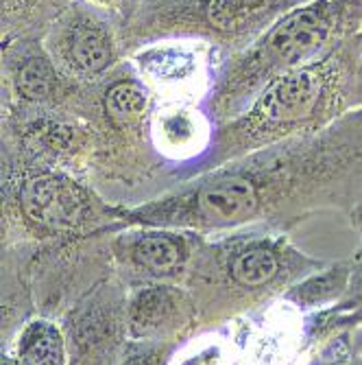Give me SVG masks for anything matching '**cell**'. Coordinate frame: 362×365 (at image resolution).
Instances as JSON below:
<instances>
[{
  "label": "cell",
  "mask_w": 362,
  "mask_h": 365,
  "mask_svg": "<svg viewBox=\"0 0 362 365\" xmlns=\"http://www.w3.org/2000/svg\"><path fill=\"white\" fill-rule=\"evenodd\" d=\"M218 254L227 280L243 291H262L271 287L284 269V256L269 239L229 241Z\"/></svg>",
  "instance_id": "cell-12"
},
{
  "label": "cell",
  "mask_w": 362,
  "mask_h": 365,
  "mask_svg": "<svg viewBox=\"0 0 362 365\" xmlns=\"http://www.w3.org/2000/svg\"><path fill=\"white\" fill-rule=\"evenodd\" d=\"M90 3L105 9L120 24V33H122V29L136 16L142 0H90Z\"/></svg>",
  "instance_id": "cell-16"
},
{
  "label": "cell",
  "mask_w": 362,
  "mask_h": 365,
  "mask_svg": "<svg viewBox=\"0 0 362 365\" xmlns=\"http://www.w3.org/2000/svg\"><path fill=\"white\" fill-rule=\"evenodd\" d=\"M362 103V36L273 79L236 118L214 125L206 153L177 171L171 190L265 147L310 136Z\"/></svg>",
  "instance_id": "cell-2"
},
{
  "label": "cell",
  "mask_w": 362,
  "mask_h": 365,
  "mask_svg": "<svg viewBox=\"0 0 362 365\" xmlns=\"http://www.w3.org/2000/svg\"><path fill=\"white\" fill-rule=\"evenodd\" d=\"M20 365H65V344L59 328L48 319H33L22 328L16 344Z\"/></svg>",
  "instance_id": "cell-15"
},
{
  "label": "cell",
  "mask_w": 362,
  "mask_h": 365,
  "mask_svg": "<svg viewBox=\"0 0 362 365\" xmlns=\"http://www.w3.org/2000/svg\"><path fill=\"white\" fill-rule=\"evenodd\" d=\"M157 94L134 59L83 86L77 114L94 129L90 184L110 204L136 208L169 192L171 164L153 138Z\"/></svg>",
  "instance_id": "cell-3"
},
{
  "label": "cell",
  "mask_w": 362,
  "mask_h": 365,
  "mask_svg": "<svg viewBox=\"0 0 362 365\" xmlns=\"http://www.w3.org/2000/svg\"><path fill=\"white\" fill-rule=\"evenodd\" d=\"M360 24L362 0H310L292 9L247 51L216 66L201 110L212 125L236 118L273 79L325 57Z\"/></svg>",
  "instance_id": "cell-4"
},
{
  "label": "cell",
  "mask_w": 362,
  "mask_h": 365,
  "mask_svg": "<svg viewBox=\"0 0 362 365\" xmlns=\"http://www.w3.org/2000/svg\"><path fill=\"white\" fill-rule=\"evenodd\" d=\"M0 145L46 167L90 182L94 129L75 112L0 106Z\"/></svg>",
  "instance_id": "cell-7"
},
{
  "label": "cell",
  "mask_w": 362,
  "mask_h": 365,
  "mask_svg": "<svg viewBox=\"0 0 362 365\" xmlns=\"http://www.w3.org/2000/svg\"><path fill=\"white\" fill-rule=\"evenodd\" d=\"M306 3L310 0H142L120 33L122 48L131 57L159 42H194L220 66Z\"/></svg>",
  "instance_id": "cell-6"
},
{
  "label": "cell",
  "mask_w": 362,
  "mask_h": 365,
  "mask_svg": "<svg viewBox=\"0 0 362 365\" xmlns=\"http://www.w3.org/2000/svg\"><path fill=\"white\" fill-rule=\"evenodd\" d=\"M0 202L3 232L22 230L40 241H70L124 225L120 206L110 204L90 182L5 145H0Z\"/></svg>",
  "instance_id": "cell-5"
},
{
  "label": "cell",
  "mask_w": 362,
  "mask_h": 365,
  "mask_svg": "<svg viewBox=\"0 0 362 365\" xmlns=\"http://www.w3.org/2000/svg\"><path fill=\"white\" fill-rule=\"evenodd\" d=\"M131 235H120L118 247L138 272L151 278L177 276L190 258L188 239L175 227L138 225Z\"/></svg>",
  "instance_id": "cell-11"
},
{
  "label": "cell",
  "mask_w": 362,
  "mask_h": 365,
  "mask_svg": "<svg viewBox=\"0 0 362 365\" xmlns=\"http://www.w3.org/2000/svg\"><path fill=\"white\" fill-rule=\"evenodd\" d=\"M181 313V295L169 287H151L136 295L131 304V330L138 337H151L169 330Z\"/></svg>",
  "instance_id": "cell-14"
},
{
  "label": "cell",
  "mask_w": 362,
  "mask_h": 365,
  "mask_svg": "<svg viewBox=\"0 0 362 365\" xmlns=\"http://www.w3.org/2000/svg\"><path fill=\"white\" fill-rule=\"evenodd\" d=\"M362 199V112L188 180L136 208L120 206L124 225L234 230L286 223L306 210Z\"/></svg>",
  "instance_id": "cell-1"
},
{
  "label": "cell",
  "mask_w": 362,
  "mask_h": 365,
  "mask_svg": "<svg viewBox=\"0 0 362 365\" xmlns=\"http://www.w3.org/2000/svg\"><path fill=\"white\" fill-rule=\"evenodd\" d=\"M0 44H3L0 106L77 114L83 86L68 79L57 68L42 44V38H22Z\"/></svg>",
  "instance_id": "cell-9"
},
{
  "label": "cell",
  "mask_w": 362,
  "mask_h": 365,
  "mask_svg": "<svg viewBox=\"0 0 362 365\" xmlns=\"http://www.w3.org/2000/svg\"><path fill=\"white\" fill-rule=\"evenodd\" d=\"M131 59L149 86H157L159 90H181L199 79L203 68L212 73L216 68L212 53L194 42H159L134 53Z\"/></svg>",
  "instance_id": "cell-10"
},
{
  "label": "cell",
  "mask_w": 362,
  "mask_h": 365,
  "mask_svg": "<svg viewBox=\"0 0 362 365\" xmlns=\"http://www.w3.org/2000/svg\"><path fill=\"white\" fill-rule=\"evenodd\" d=\"M42 44L57 68L81 86L103 79L127 59L120 24L90 0H73L44 33Z\"/></svg>",
  "instance_id": "cell-8"
},
{
  "label": "cell",
  "mask_w": 362,
  "mask_h": 365,
  "mask_svg": "<svg viewBox=\"0 0 362 365\" xmlns=\"http://www.w3.org/2000/svg\"><path fill=\"white\" fill-rule=\"evenodd\" d=\"M73 0H0V42L44 38Z\"/></svg>",
  "instance_id": "cell-13"
},
{
  "label": "cell",
  "mask_w": 362,
  "mask_h": 365,
  "mask_svg": "<svg viewBox=\"0 0 362 365\" xmlns=\"http://www.w3.org/2000/svg\"><path fill=\"white\" fill-rule=\"evenodd\" d=\"M124 365H159V352L157 350H142L134 356H129Z\"/></svg>",
  "instance_id": "cell-17"
}]
</instances>
